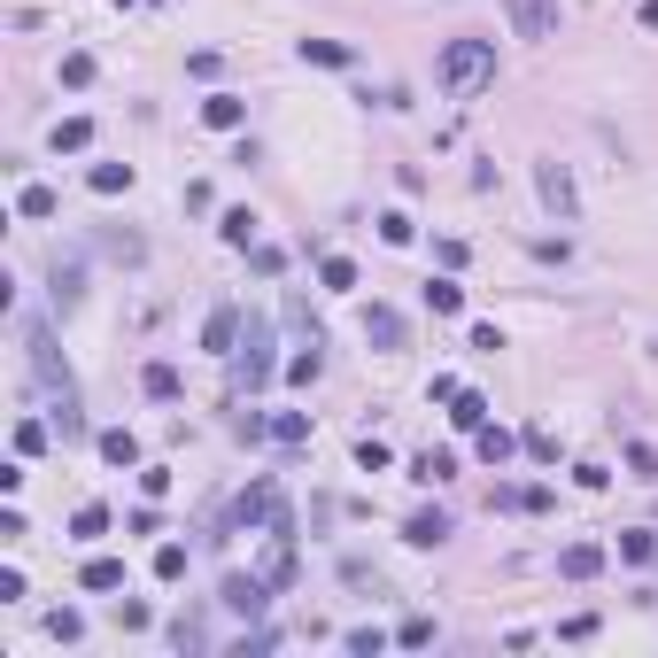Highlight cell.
<instances>
[{
  "label": "cell",
  "instance_id": "6da1fadb",
  "mask_svg": "<svg viewBox=\"0 0 658 658\" xmlns=\"http://www.w3.org/2000/svg\"><path fill=\"white\" fill-rule=\"evenodd\" d=\"M488 78H496V47L488 39H449L442 47V86L449 93H480Z\"/></svg>",
  "mask_w": 658,
  "mask_h": 658
},
{
  "label": "cell",
  "instance_id": "7a4b0ae2",
  "mask_svg": "<svg viewBox=\"0 0 658 658\" xmlns=\"http://www.w3.org/2000/svg\"><path fill=\"white\" fill-rule=\"evenodd\" d=\"M24 349H31V380H39L47 395H78V388H70V364L55 357V333L39 326V318L24 326Z\"/></svg>",
  "mask_w": 658,
  "mask_h": 658
},
{
  "label": "cell",
  "instance_id": "3957f363",
  "mask_svg": "<svg viewBox=\"0 0 658 658\" xmlns=\"http://www.w3.org/2000/svg\"><path fill=\"white\" fill-rule=\"evenodd\" d=\"M233 357H240V388H264L271 372H279V364H271V326L264 318H248V333H240Z\"/></svg>",
  "mask_w": 658,
  "mask_h": 658
},
{
  "label": "cell",
  "instance_id": "277c9868",
  "mask_svg": "<svg viewBox=\"0 0 658 658\" xmlns=\"http://www.w3.org/2000/svg\"><path fill=\"white\" fill-rule=\"evenodd\" d=\"M225 612H240V620H264V604H271V581L264 573H225Z\"/></svg>",
  "mask_w": 658,
  "mask_h": 658
},
{
  "label": "cell",
  "instance_id": "5b68a950",
  "mask_svg": "<svg viewBox=\"0 0 658 658\" xmlns=\"http://www.w3.org/2000/svg\"><path fill=\"white\" fill-rule=\"evenodd\" d=\"M535 186H542V202L558 210V225H573V217H581V194H573V171H566V163H542Z\"/></svg>",
  "mask_w": 658,
  "mask_h": 658
},
{
  "label": "cell",
  "instance_id": "8992f818",
  "mask_svg": "<svg viewBox=\"0 0 658 658\" xmlns=\"http://www.w3.org/2000/svg\"><path fill=\"white\" fill-rule=\"evenodd\" d=\"M511 31L519 39H550L558 31V0H511Z\"/></svg>",
  "mask_w": 658,
  "mask_h": 658
},
{
  "label": "cell",
  "instance_id": "52a82bcc",
  "mask_svg": "<svg viewBox=\"0 0 658 658\" xmlns=\"http://www.w3.org/2000/svg\"><path fill=\"white\" fill-rule=\"evenodd\" d=\"M364 341H380V349H403V310L372 302V310H364Z\"/></svg>",
  "mask_w": 658,
  "mask_h": 658
},
{
  "label": "cell",
  "instance_id": "ba28073f",
  "mask_svg": "<svg viewBox=\"0 0 658 658\" xmlns=\"http://www.w3.org/2000/svg\"><path fill=\"white\" fill-rule=\"evenodd\" d=\"M202 349L233 357V349H240V310H210V326H202Z\"/></svg>",
  "mask_w": 658,
  "mask_h": 658
},
{
  "label": "cell",
  "instance_id": "9c48e42d",
  "mask_svg": "<svg viewBox=\"0 0 658 658\" xmlns=\"http://www.w3.org/2000/svg\"><path fill=\"white\" fill-rule=\"evenodd\" d=\"M403 542H419V550L449 542V511H411V519H403Z\"/></svg>",
  "mask_w": 658,
  "mask_h": 658
},
{
  "label": "cell",
  "instance_id": "30bf717a",
  "mask_svg": "<svg viewBox=\"0 0 658 658\" xmlns=\"http://www.w3.org/2000/svg\"><path fill=\"white\" fill-rule=\"evenodd\" d=\"M449 419H457V434H480V426H488V395L457 388V395H449Z\"/></svg>",
  "mask_w": 658,
  "mask_h": 658
},
{
  "label": "cell",
  "instance_id": "8fae6325",
  "mask_svg": "<svg viewBox=\"0 0 658 658\" xmlns=\"http://www.w3.org/2000/svg\"><path fill=\"white\" fill-rule=\"evenodd\" d=\"M558 573H566V581H597V573H604V550H597V542H573L566 558H558Z\"/></svg>",
  "mask_w": 658,
  "mask_h": 658
},
{
  "label": "cell",
  "instance_id": "7c38bea8",
  "mask_svg": "<svg viewBox=\"0 0 658 658\" xmlns=\"http://www.w3.org/2000/svg\"><path fill=\"white\" fill-rule=\"evenodd\" d=\"M240 117H248L240 93H210V101H202V124H210V132H240Z\"/></svg>",
  "mask_w": 658,
  "mask_h": 658
},
{
  "label": "cell",
  "instance_id": "4fadbf2b",
  "mask_svg": "<svg viewBox=\"0 0 658 658\" xmlns=\"http://www.w3.org/2000/svg\"><path fill=\"white\" fill-rule=\"evenodd\" d=\"M473 449H480V465H511L519 434H504V426H480V434H473Z\"/></svg>",
  "mask_w": 658,
  "mask_h": 658
},
{
  "label": "cell",
  "instance_id": "5bb4252c",
  "mask_svg": "<svg viewBox=\"0 0 658 658\" xmlns=\"http://www.w3.org/2000/svg\"><path fill=\"white\" fill-rule=\"evenodd\" d=\"M86 295V264H55V310H78Z\"/></svg>",
  "mask_w": 658,
  "mask_h": 658
},
{
  "label": "cell",
  "instance_id": "9a60e30c",
  "mask_svg": "<svg viewBox=\"0 0 658 658\" xmlns=\"http://www.w3.org/2000/svg\"><path fill=\"white\" fill-rule=\"evenodd\" d=\"M264 434H271L279 449H302V442H310V419H302V411H279V419H271Z\"/></svg>",
  "mask_w": 658,
  "mask_h": 658
},
{
  "label": "cell",
  "instance_id": "2e32d148",
  "mask_svg": "<svg viewBox=\"0 0 658 658\" xmlns=\"http://www.w3.org/2000/svg\"><path fill=\"white\" fill-rule=\"evenodd\" d=\"M140 388H148L155 403H171V395H179V372H171V364L155 357V364H140Z\"/></svg>",
  "mask_w": 658,
  "mask_h": 658
},
{
  "label": "cell",
  "instance_id": "e0dca14e",
  "mask_svg": "<svg viewBox=\"0 0 658 658\" xmlns=\"http://www.w3.org/2000/svg\"><path fill=\"white\" fill-rule=\"evenodd\" d=\"M426 302H434V318H457V310H465V287H457V279H426Z\"/></svg>",
  "mask_w": 658,
  "mask_h": 658
},
{
  "label": "cell",
  "instance_id": "ac0fdd59",
  "mask_svg": "<svg viewBox=\"0 0 658 658\" xmlns=\"http://www.w3.org/2000/svg\"><path fill=\"white\" fill-rule=\"evenodd\" d=\"M70 535H78V542L109 535V504H78V511H70Z\"/></svg>",
  "mask_w": 658,
  "mask_h": 658
},
{
  "label": "cell",
  "instance_id": "d6986e66",
  "mask_svg": "<svg viewBox=\"0 0 658 658\" xmlns=\"http://www.w3.org/2000/svg\"><path fill=\"white\" fill-rule=\"evenodd\" d=\"M101 457H109V465H140V442H132V434H124V426H109V434H101Z\"/></svg>",
  "mask_w": 658,
  "mask_h": 658
},
{
  "label": "cell",
  "instance_id": "ffe728a7",
  "mask_svg": "<svg viewBox=\"0 0 658 658\" xmlns=\"http://www.w3.org/2000/svg\"><path fill=\"white\" fill-rule=\"evenodd\" d=\"M86 186H93V194H124V186H132V163H93Z\"/></svg>",
  "mask_w": 658,
  "mask_h": 658
},
{
  "label": "cell",
  "instance_id": "44dd1931",
  "mask_svg": "<svg viewBox=\"0 0 658 658\" xmlns=\"http://www.w3.org/2000/svg\"><path fill=\"white\" fill-rule=\"evenodd\" d=\"M78 581H86V589H124V558H86Z\"/></svg>",
  "mask_w": 658,
  "mask_h": 658
},
{
  "label": "cell",
  "instance_id": "7402d4cb",
  "mask_svg": "<svg viewBox=\"0 0 658 658\" xmlns=\"http://www.w3.org/2000/svg\"><path fill=\"white\" fill-rule=\"evenodd\" d=\"M86 140H93V117H62L55 124V155H78Z\"/></svg>",
  "mask_w": 658,
  "mask_h": 658
},
{
  "label": "cell",
  "instance_id": "603a6c76",
  "mask_svg": "<svg viewBox=\"0 0 658 658\" xmlns=\"http://www.w3.org/2000/svg\"><path fill=\"white\" fill-rule=\"evenodd\" d=\"M411 473H419L426 488H434V480H449V473H457V457H449V449H426V457H411Z\"/></svg>",
  "mask_w": 658,
  "mask_h": 658
},
{
  "label": "cell",
  "instance_id": "cb8c5ba5",
  "mask_svg": "<svg viewBox=\"0 0 658 658\" xmlns=\"http://www.w3.org/2000/svg\"><path fill=\"white\" fill-rule=\"evenodd\" d=\"M318 372H326V357H318V341H310V349H302V357H287V380H295V388H310V380H318Z\"/></svg>",
  "mask_w": 658,
  "mask_h": 658
},
{
  "label": "cell",
  "instance_id": "d4e9b609",
  "mask_svg": "<svg viewBox=\"0 0 658 658\" xmlns=\"http://www.w3.org/2000/svg\"><path fill=\"white\" fill-rule=\"evenodd\" d=\"M496 504H504V511H550V488H504Z\"/></svg>",
  "mask_w": 658,
  "mask_h": 658
},
{
  "label": "cell",
  "instance_id": "484cf974",
  "mask_svg": "<svg viewBox=\"0 0 658 658\" xmlns=\"http://www.w3.org/2000/svg\"><path fill=\"white\" fill-rule=\"evenodd\" d=\"M217 233L233 240V248H248V240H256V210H225V225H217Z\"/></svg>",
  "mask_w": 658,
  "mask_h": 658
},
{
  "label": "cell",
  "instance_id": "4316f807",
  "mask_svg": "<svg viewBox=\"0 0 658 658\" xmlns=\"http://www.w3.org/2000/svg\"><path fill=\"white\" fill-rule=\"evenodd\" d=\"M16 210H24V217H55V186H24Z\"/></svg>",
  "mask_w": 658,
  "mask_h": 658
},
{
  "label": "cell",
  "instance_id": "83f0119b",
  "mask_svg": "<svg viewBox=\"0 0 658 658\" xmlns=\"http://www.w3.org/2000/svg\"><path fill=\"white\" fill-rule=\"evenodd\" d=\"M186 573V542H163V550H155V581H179Z\"/></svg>",
  "mask_w": 658,
  "mask_h": 658
},
{
  "label": "cell",
  "instance_id": "f1b7e54d",
  "mask_svg": "<svg viewBox=\"0 0 658 658\" xmlns=\"http://www.w3.org/2000/svg\"><path fill=\"white\" fill-rule=\"evenodd\" d=\"M302 55L326 62V70H341V62H349V47H341V39H302Z\"/></svg>",
  "mask_w": 658,
  "mask_h": 658
},
{
  "label": "cell",
  "instance_id": "f546056e",
  "mask_svg": "<svg viewBox=\"0 0 658 658\" xmlns=\"http://www.w3.org/2000/svg\"><path fill=\"white\" fill-rule=\"evenodd\" d=\"M341 643H349V651H357V658H380V651H388V635H380V628H349V635H341Z\"/></svg>",
  "mask_w": 658,
  "mask_h": 658
},
{
  "label": "cell",
  "instance_id": "4dcf8cb0",
  "mask_svg": "<svg viewBox=\"0 0 658 658\" xmlns=\"http://www.w3.org/2000/svg\"><path fill=\"white\" fill-rule=\"evenodd\" d=\"M628 473L635 480H658V449L651 442H628Z\"/></svg>",
  "mask_w": 658,
  "mask_h": 658
},
{
  "label": "cell",
  "instance_id": "1f68e13d",
  "mask_svg": "<svg viewBox=\"0 0 658 658\" xmlns=\"http://www.w3.org/2000/svg\"><path fill=\"white\" fill-rule=\"evenodd\" d=\"M47 628H55V643H78V635H86V620L62 604V612H47Z\"/></svg>",
  "mask_w": 658,
  "mask_h": 658
},
{
  "label": "cell",
  "instance_id": "d6a6232c",
  "mask_svg": "<svg viewBox=\"0 0 658 658\" xmlns=\"http://www.w3.org/2000/svg\"><path fill=\"white\" fill-rule=\"evenodd\" d=\"M318 279H326V287H357V264H349V256H326V264H318Z\"/></svg>",
  "mask_w": 658,
  "mask_h": 658
},
{
  "label": "cell",
  "instance_id": "836d02e7",
  "mask_svg": "<svg viewBox=\"0 0 658 658\" xmlns=\"http://www.w3.org/2000/svg\"><path fill=\"white\" fill-rule=\"evenodd\" d=\"M519 449H527V457H558V434H550V426H527V434H519Z\"/></svg>",
  "mask_w": 658,
  "mask_h": 658
},
{
  "label": "cell",
  "instance_id": "e575fe53",
  "mask_svg": "<svg viewBox=\"0 0 658 658\" xmlns=\"http://www.w3.org/2000/svg\"><path fill=\"white\" fill-rule=\"evenodd\" d=\"M395 643H403V651H426V643H434V620H403V628H395Z\"/></svg>",
  "mask_w": 658,
  "mask_h": 658
},
{
  "label": "cell",
  "instance_id": "d590c367",
  "mask_svg": "<svg viewBox=\"0 0 658 658\" xmlns=\"http://www.w3.org/2000/svg\"><path fill=\"white\" fill-rule=\"evenodd\" d=\"M39 449H47V426L24 419V426H16V457H39Z\"/></svg>",
  "mask_w": 658,
  "mask_h": 658
},
{
  "label": "cell",
  "instance_id": "8d00e7d4",
  "mask_svg": "<svg viewBox=\"0 0 658 658\" xmlns=\"http://www.w3.org/2000/svg\"><path fill=\"white\" fill-rule=\"evenodd\" d=\"M620 550H628V566H651V558H658V535H620Z\"/></svg>",
  "mask_w": 658,
  "mask_h": 658
},
{
  "label": "cell",
  "instance_id": "74e56055",
  "mask_svg": "<svg viewBox=\"0 0 658 658\" xmlns=\"http://www.w3.org/2000/svg\"><path fill=\"white\" fill-rule=\"evenodd\" d=\"M357 465H364V473H388V442H372V434H364V442H357Z\"/></svg>",
  "mask_w": 658,
  "mask_h": 658
},
{
  "label": "cell",
  "instance_id": "f35d334b",
  "mask_svg": "<svg viewBox=\"0 0 658 658\" xmlns=\"http://www.w3.org/2000/svg\"><path fill=\"white\" fill-rule=\"evenodd\" d=\"M62 86H93V55H62Z\"/></svg>",
  "mask_w": 658,
  "mask_h": 658
},
{
  "label": "cell",
  "instance_id": "ab89813d",
  "mask_svg": "<svg viewBox=\"0 0 658 658\" xmlns=\"http://www.w3.org/2000/svg\"><path fill=\"white\" fill-rule=\"evenodd\" d=\"M380 240H388V248H403V240H411V217L388 210V217H380Z\"/></svg>",
  "mask_w": 658,
  "mask_h": 658
},
{
  "label": "cell",
  "instance_id": "60d3db41",
  "mask_svg": "<svg viewBox=\"0 0 658 658\" xmlns=\"http://www.w3.org/2000/svg\"><path fill=\"white\" fill-rule=\"evenodd\" d=\"M635 24H643V31H658V0H643V8H635Z\"/></svg>",
  "mask_w": 658,
  "mask_h": 658
}]
</instances>
